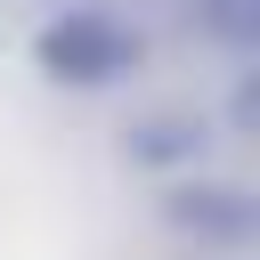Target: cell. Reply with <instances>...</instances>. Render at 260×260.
<instances>
[{"label":"cell","mask_w":260,"mask_h":260,"mask_svg":"<svg viewBox=\"0 0 260 260\" xmlns=\"http://www.w3.org/2000/svg\"><path fill=\"white\" fill-rule=\"evenodd\" d=\"M195 146H203L195 122H146V138H130L138 162H179V154H195Z\"/></svg>","instance_id":"cell-4"},{"label":"cell","mask_w":260,"mask_h":260,"mask_svg":"<svg viewBox=\"0 0 260 260\" xmlns=\"http://www.w3.org/2000/svg\"><path fill=\"white\" fill-rule=\"evenodd\" d=\"M171 228H187L195 244H244V236H252V195L228 187V179L179 187V195H171Z\"/></svg>","instance_id":"cell-2"},{"label":"cell","mask_w":260,"mask_h":260,"mask_svg":"<svg viewBox=\"0 0 260 260\" xmlns=\"http://www.w3.org/2000/svg\"><path fill=\"white\" fill-rule=\"evenodd\" d=\"M32 57H41V73L49 81H65V89H114V81H130L138 73V32L114 16V8H57L41 32H32Z\"/></svg>","instance_id":"cell-1"},{"label":"cell","mask_w":260,"mask_h":260,"mask_svg":"<svg viewBox=\"0 0 260 260\" xmlns=\"http://www.w3.org/2000/svg\"><path fill=\"white\" fill-rule=\"evenodd\" d=\"M195 24H203L211 49L252 57V41H260V0H195Z\"/></svg>","instance_id":"cell-3"}]
</instances>
